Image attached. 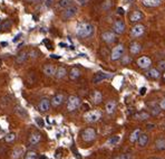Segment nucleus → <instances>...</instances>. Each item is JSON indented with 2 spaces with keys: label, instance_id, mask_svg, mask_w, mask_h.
I'll return each instance as SVG.
<instances>
[{
  "label": "nucleus",
  "instance_id": "obj_23",
  "mask_svg": "<svg viewBox=\"0 0 165 159\" xmlns=\"http://www.w3.org/2000/svg\"><path fill=\"white\" fill-rule=\"evenodd\" d=\"M66 75H67V70L66 68L64 67V66H59V67L57 68V71H56V75H55L56 79H58V80L64 79Z\"/></svg>",
  "mask_w": 165,
  "mask_h": 159
},
{
  "label": "nucleus",
  "instance_id": "obj_8",
  "mask_svg": "<svg viewBox=\"0 0 165 159\" xmlns=\"http://www.w3.org/2000/svg\"><path fill=\"white\" fill-rule=\"evenodd\" d=\"M41 140V133L40 132H32L28 138V145L29 146H36Z\"/></svg>",
  "mask_w": 165,
  "mask_h": 159
},
{
  "label": "nucleus",
  "instance_id": "obj_53",
  "mask_svg": "<svg viewBox=\"0 0 165 159\" xmlns=\"http://www.w3.org/2000/svg\"><path fill=\"white\" fill-rule=\"evenodd\" d=\"M154 128V124H148V129H153Z\"/></svg>",
  "mask_w": 165,
  "mask_h": 159
},
{
  "label": "nucleus",
  "instance_id": "obj_40",
  "mask_svg": "<svg viewBox=\"0 0 165 159\" xmlns=\"http://www.w3.org/2000/svg\"><path fill=\"white\" fill-rule=\"evenodd\" d=\"M114 159H132V155H130V154H123L122 156L116 157V158Z\"/></svg>",
  "mask_w": 165,
  "mask_h": 159
},
{
  "label": "nucleus",
  "instance_id": "obj_16",
  "mask_svg": "<svg viewBox=\"0 0 165 159\" xmlns=\"http://www.w3.org/2000/svg\"><path fill=\"white\" fill-rule=\"evenodd\" d=\"M28 58V53L25 52V51H21V52L18 53V55L16 56L15 58V62L16 64H24Z\"/></svg>",
  "mask_w": 165,
  "mask_h": 159
},
{
  "label": "nucleus",
  "instance_id": "obj_7",
  "mask_svg": "<svg viewBox=\"0 0 165 159\" xmlns=\"http://www.w3.org/2000/svg\"><path fill=\"white\" fill-rule=\"evenodd\" d=\"M145 32V28L143 25H136V26H134L132 28V30H130V36L133 37V38H137V37H141L143 34Z\"/></svg>",
  "mask_w": 165,
  "mask_h": 159
},
{
  "label": "nucleus",
  "instance_id": "obj_46",
  "mask_svg": "<svg viewBox=\"0 0 165 159\" xmlns=\"http://www.w3.org/2000/svg\"><path fill=\"white\" fill-rule=\"evenodd\" d=\"M160 108H161L162 110H165V98L161 101V103H160Z\"/></svg>",
  "mask_w": 165,
  "mask_h": 159
},
{
  "label": "nucleus",
  "instance_id": "obj_60",
  "mask_svg": "<svg viewBox=\"0 0 165 159\" xmlns=\"http://www.w3.org/2000/svg\"><path fill=\"white\" fill-rule=\"evenodd\" d=\"M0 65H1V61H0Z\"/></svg>",
  "mask_w": 165,
  "mask_h": 159
},
{
  "label": "nucleus",
  "instance_id": "obj_6",
  "mask_svg": "<svg viewBox=\"0 0 165 159\" xmlns=\"http://www.w3.org/2000/svg\"><path fill=\"white\" fill-rule=\"evenodd\" d=\"M77 11H78V8H77L76 6L68 7V8H66L63 11V14H62V18H63L64 20L70 19V18H73V17H74L75 15L77 14Z\"/></svg>",
  "mask_w": 165,
  "mask_h": 159
},
{
  "label": "nucleus",
  "instance_id": "obj_20",
  "mask_svg": "<svg viewBox=\"0 0 165 159\" xmlns=\"http://www.w3.org/2000/svg\"><path fill=\"white\" fill-rule=\"evenodd\" d=\"M25 154L24 149L21 147H17L14 149V151H12L11 154V158L12 159H20L21 157H22V155Z\"/></svg>",
  "mask_w": 165,
  "mask_h": 159
},
{
  "label": "nucleus",
  "instance_id": "obj_39",
  "mask_svg": "<svg viewBox=\"0 0 165 159\" xmlns=\"http://www.w3.org/2000/svg\"><path fill=\"white\" fill-rule=\"evenodd\" d=\"M121 61H122L123 64H130V62H132V58H130V56H127V55H123L122 58H121Z\"/></svg>",
  "mask_w": 165,
  "mask_h": 159
},
{
  "label": "nucleus",
  "instance_id": "obj_47",
  "mask_svg": "<svg viewBox=\"0 0 165 159\" xmlns=\"http://www.w3.org/2000/svg\"><path fill=\"white\" fill-rule=\"evenodd\" d=\"M140 93H141V95H144V94L146 93V88H144V86H143V88L140 89Z\"/></svg>",
  "mask_w": 165,
  "mask_h": 159
},
{
  "label": "nucleus",
  "instance_id": "obj_54",
  "mask_svg": "<svg viewBox=\"0 0 165 159\" xmlns=\"http://www.w3.org/2000/svg\"><path fill=\"white\" fill-rule=\"evenodd\" d=\"M52 58H59V56H56V55H51Z\"/></svg>",
  "mask_w": 165,
  "mask_h": 159
},
{
  "label": "nucleus",
  "instance_id": "obj_27",
  "mask_svg": "<svg viewBox=\"0 0 165 159\" xmlns=\"http://www.w3.org/2000/svg\"><path fill=\"white\" fill-rule=\"evenodd\" d=\"M155 148L160 151L165 150V139L164 138H160V139H157L156 141H155Z\"/></svg>",
  "mask_w": 165,
  "mask_h": 159
},
{
  "label": "nucleus",
  "instance_id": "obj_11",
  "mask_svg": "<svg viewBox=\"0 0 165 159\" xmlns=\"http://www.w3.org/2000/svg\"><path fill=\"white\" fill-rule=\"evenodd\" d=\"M64 101H65V95L62 93H58V94L54 95V98L51 99V105L54 108H58L64 103Z\"/></svg>",
  "mask_w": 165,
  "mask_h": 159
},
{
  "label": "nucleus",
  "instance_id": "obj_50",
  "mask_svg": "<svg viewBox=\"0 0 165 159\" xmlns=\"http://www.w3.org/2000/svg\"><path fill=\"white\" fill-rule=\"evenodd\" d=\"M20 37H21V34H18V35H17L16 37H15V38H14V42H15V43H16V42H17V40H18V39H19Z\"/></svg>",
  "mask_w": 165,
  "mask_h": 159
},
{
  "label": "nucleus",
  "instance_id": "obj_55",
  "mask_svg": "<svg viewBox=\"0 0 165 159\" xmlns=\"http://www.w3.org/2000/svg\"><path fill=\"white\" fill-rule=\"evenodd\" d=\"M39 159H46V157H45V156H40Z\"/></svg>",
  "mask_w": 165,
  "mask_h": 159
},
{
  "label": "nucleus",
  "instance_id": "obj_1",
  "mask_svg": "<svg viewBox=\"0 0 165 159\" xmlns=\"http://www.w3.org/2000/svg\"><path fill=\"white\" fill-rule=\"evenodd\" d=\"M94 34V27L88 23H80L76 27V35L79 38H88Z\"/></svg>",
  "mask_w": 165,
  "mask_h": 159
},
{
  "label": "nucleus",
  "instance_id": "obj_5",
  "mask_svg": "<svg viewBox=\"0 0 165 159\" xmlns=\"http://www.w3.org/2000/svg\"><path fill=\"white\" fill-rule=\"evenodd\" d=\"M123 55H124V45L119 44L113 48V51H112V55H110V60L112 61L121 60Z\"/></svg>",
  "mask_w": 165,
  "mask_h": 159
},
{
  "label": "nucleus",
  "instance_id": "obj_31",
  "mask_svg": "<svg viewBox=\"0 0 165 159\" xmlns=\"http://www.w3.org/2000/svg\"><path fill=\"white\" fill-rule=\"evenodd\" d=\"M149 117H151V113H148V112H146V111L138 112V113L135 114V118L138 120H147Z\"/></svg>",
  "mask_w": 165,
  "mask_h": 159
},
{
  "label": "nucleus",
  "instance_id": "obj_34",
  "mask_svg": "<svg viewBox=\"0 0 165 159\" xmlns=\"http://www.w3.org/2000/svg\"><path fill=\"white\" fill-rule=\"evenodd\" d=\"M15 139H16V135H15L14 132H10V133H8V135H6L4 136V141H6V142H8V143L14 142Z\"/></svg>",
  "mask_w": 165,
  "mask_h": 159
},
{
  "label": "nucleus",
  "instance_id": "obj_10",
  "mask_svg": "<svg viewBox=\"0 0 165 159\" xmlns=\"http://www.w3.org/2000/svg\"><path fill=\"white\" fill-rule=\"evenodd\" d=\"M50 105H51V101H49L48 99L44 98L39 101L38 103V110L40 112H47L49 109H50Z\"/></svg>",
  "mask_w": 165,
  "mask_h": 159
},
{
  "label": "nucleus",
  "instance_id": "obj_19",
  "mask_svg": "<svg viewBox=\"0 0 165 159\" xmlns=\"http://www.w3.org/2000/svg\"><path fill=\"white\" fill-rule=\"evenodd\" d=\"M141 49H142V46L141 44H138L137 42H133V43L130 45V54H133V55L138 54V53L141 52Z\"/></svg>",
  "mask_w": 165,
  "mask_h": 159
},
{
  "label": "nucleus",
  "instance_id": "obj_13",
  "mask_svg": "<svg viewBox=\"0 0 165 159\" xmlns=\"http://www.w3.org/2000/svg\"><path fill=\"white\" fill-rule=\"evenodd\" d=\"M102 39L106 42L107 44H112L116 40V35L113 32H105L102 34Z\"/></svg>",
  "mask_w": 165,
  "mask_h": 159
},
{
  "label": "nucleus",
  "instance_id": "obj_38",
  "mask_svg": "<svg viewBox=\"0 0 165 159\" xmlns=\"http://www.w3.org/2000/svg\"><path fill=\"white\" fill-rule=\"evenodd\" d=\"M161 108L160 107H154L153 109H152V112H151V115H153V117H155V115H158L160 114V112H161Z\"/></svg>",
  "mask_w": 165,
  "mask_h": 159
},
{
  "label": "nucleus",
  "instance_id": "obj_45",
  "mask_svg": "<svg viewBox=\"0 0 165 159\" xmlns=\"http://www.w3.org/2000/svg\"><path fill=\"white\" fill-rule=\"evenodd\" d=\"M44 2H45L46 7H50L51 4H52V0H44Z\"/></svg>",
  "mask_w": 165,
  "mask_h": 159
},
{
  "label": "nucleus",
  "instance_id": "obj_52",
  "mask_svg": "<svg viewBox=\"0 0 165 159\" xmlns=\"http://www.w3.org/2000/svg\"><path fill=\"white\" fill-rule=\"evenodd\" d=\"M27 1H29V2H38L40 0H27Z\"/></svg>",
  "mask_w": 165,
  "mask_h": 159
},
{
  "label": "nucleus",
  "instance_id": "obj_51",
  "mask_svg": "<svg viewBox=\"0 0 165 159\" xmlns=\"http://www.w3.org/2000/svg\"><path fill=\"white\" fill-rule=\"evenodd\" d=\"M0 45H1V46H2V47H6V46H7V43H6V42H1V43H0Z\"/></svg>",
  "mask_w": 165,
  "mask_h": 159
},
{
  "label": "nucleus",
  "instance_id": "obj_36",
  "mask_svg": "<svg viewBox=\"0 0 165 159\" xmlns=\"http://www.w3.org/2000/svg\"><path fill=\"white\" fill-rule=\"evenodd\" d=\"M35 121H36V123H37V126H38V127H40V128L45 127V121H44L41 118H39V117H36Z\"/></svg>",
  "mask_w": 165,
  "mask_h": 159
},
{
  "label": "nucleus",
  "instance_id": "obj_15",
  "mask_svg": "<svg viewBox=\"0 0 165 159\" xmlns=\"http://www.w3.org/2000/svg\"><path fill=\"white\" fill-rule=\"evenodd\" d=\"M56 71H57V68H56L54 65H51V64H47V65H45V67H44V73H45L46 76H55Z\"/></svg>",
  "mask_w": 165,
  "mask_h": 159
},
{
  "label": "nucleus",
  "instance_id": "obj_43",
  "mask_svg": "<svg viewBox=\"0 0 165 159\" xmlns=\"http://www.w3.org/2000/svg\"><path fill=\"white\" fill-rule=\"evenodd\" d=\"M29 56H30V57H32V58H35V57H37L38 55H37V52L32 49V51H30V53H29Z\"/></svg>",
  "mask_w": 165,
  "mask_h": 159
},
{
  "label": "nucleus",
  "instance_id": "obj_32",
  "mask_svg": "<svg viewBox=\"0 0 165 159\" xmlns=\"http://www.w3.org/2000/svg\"><path fill=\"white\" fill-rule=\"evenodd\" d=\"M148 76H149V77H152V79H155V80L158 79V77L161 76L160 70H156V68H152V70H149Z\"/></svg>",
  "mask_w": 165,
  "mask_h": 159
},
{
  "label": "nucleus",
  "instance_id": "obj_48",
  "mask_svg": "<svg viewBox=\"0 0 165 159\" xmlns=\"http://www.w3.org/2000/svg\"><path fill=\"white\" fill-rule=\"evenodd\" d=\"M117 12L118 15H124V14H125V11H124V9H123L122 7H119V8L117 9Z\"/></svg>",
  "mask_w": 165,
  "mask_h": 159
},
{
  "label": "nucleus",
  "instance_id": "obj_9",
  "mask_svg": "<svg viewBox=\"0 0 165 159\" xmlns=\"http://www.w3.org/2000/svg\"><path fill=\"white\" fill-rule=\"evenodd\" d=\"M137 65L138 67L141 68H148L151 65H152V61H151V58L149 57H147V56H142V57H140L137 60Z\"/></svg>",
  "mask_w": 165,
  "mask_h": 159
},
{
  "label": "nucleus",
  "instance_id": "obj_56",
  "mask_svg": "<svg viewBox=\"0 0 165 159\" xmlns=\"http://www.w3.org/2000/svg\"><path fill=\"white\" fill-rule=\"evenodd\" d=\"M60 46H62V47H66V44H63V43H62V44H60Z\"/></svg>",
  "mask_w": 165,
  "mask_h": 159
},
{
  "label": "nucleus",
  "instance_id": "obj_26",
  "mask_svg": "<svg viewBox=\"0 0 165 159\" xmlns=\"http://www.w3.org/2000/svg\"><path fill=\"white\" fill-rule=\"evenodd\" d=\"M79 76H80V71H79L78 68L77 67L71 68L70 72H69V77H70V80L76 81L77 79H79Z\"/></svg>",
  "mask_w": 165,
  "mask_h": 159
},
{
  "label": "nucleus",
  "instance_id": "obj_33",
  "mask_svg": "<svg viewBox=\"0 0 165 159\" xmlns=\"http://www.w3.org/2000/svg\"><path fill=\"white\" fill-rule=\"evenodd\" d=\"M25 159H37L38 158V155L37 152L34 150H28L27 152H25Z\"/></svg>",
  "mask_w": 165,
  "mask_h": 159
},
{
  "label": "nucleus",
  "instance_id": "obj_14",
  "mask_svg": "<svg viewBox=\"0 0 165 159\" xmlns=\"http://www.w3.org/2000/svg\"><path fill=\"white\" fill-rule=\"evenodd\" d=\"M108 77H110V75L106 74V73H104V72H97L94 75V77H93V82H94L95 84H97L99 83V82L104 81V80L108 79Z\"/></svg>",
  "mask_w": 165,
  "mask_h": 159
},
{
  "label": "nucleus",
  "instance_id": "obj_25",
  "mask_svg": "<svg viewBox=\"0 0 165 159\" xmlns=\"http://www.w3.org/2000/svg\"><path fill=\"white\" fill-rule=\"evenodd\" d=\"M74 0H59L58 1V6L60 8H64L66 9L68 7H71V6H74Z\"/></svg>",
  "mask_w": 165,
  "mask_h": 159
},
{
  "label": "nucleus",
  "instance_id": "obj_21",
  "mask_svg": "<svg viewBox=\"0 0 165 159\" xmlns=\"http://www.w3.org/2000/svg\"><path fill=\"white\" fill-rule=\"evenodd\" d=\"M105 110L108 114H113L116 110V102L115 101H108L106 103V107H105Z\"/></svg>",
  "mask_w": 165,
  "mask_h": 159
},
{
  "label": "nucleus",
  "instance_id": "obj_41",
  "mask_svg": "<svg viewBox=\"0 0 165 159\" xmlns=\"http://www.w3.org/2000/svg\"><path fill=\"white\" fill-rule=\"evenodd\" d=\"M158 70L165 72V61H161V62L158 63Z\"/></svg>",
  "mask_w": 165,
  "mask_h": 159
},
{
  "label": "nucleus",
  "instance_id": "obj_2",
  "mask_svg": "<svg viewBox=\"0 0 165 159\" xmlns=\"http://www.w3.org/2000/svg\"><path fill=\"white\" fill-rule=\"evenodd\" d=\"M82 104V101L79 99L78 96L76 95H70L67 100V110L69 112L76 111Z\"/></svg>",
  "mask_w": 165,
  "mask_h": 159
},
{
  "label": "nucleus",
  "instance_id": "obj_58",
  "mask_svg": "<svg viewBox=\"0 0 165 159\" xmlns=\"http://www.w3.org/2000/svg\"><path fill=\"white\" fill-rule=\"evenodd\" d=\"M127 2H133V0H127Z\"/></svg>",
  "mask_w": 165,
  "mask_h": 159
},
{
  "label": "nucleus",
  "instance_id": "obj_30",
  "mask_svg": "<svg viewBox=\"0 0 165 159\" xmlns=\"http://www.w3.org/2000/svg\"><path fill=\"white\" fill-rule=\"evenodd\" d=\"M119 140H121V137L119 136H113L112 138L107 140L106 145L107 146H116L118 142H119Z\"/></svg>",
  "mask_w": 165,
  "mask_h": 159
},
{
  "label": "nucleus",
  "instance_id": "obj_24",
  "mask_svg": "<svg viewBox=\"0 0 165 159\" xmlns=\"http://www.w3.org/2000/svg\"><path fill=\"white\" fill-rule=\"evenodd\" d=\"M92 99H93V102L95 104H99L103 101V94L99 91H94L93 95H92Z\"/></svg>",
  "mask_w": 165,
  "mask_h": 159
},
{
  "label": "nucleus",
  "instance_id": "obj_28",
  "mask_svg": "<svg viewBox=\"0 0 165 159\" xmlns=\"http://www.w3.org/2000/svg\"><path fill=\"white\" fill-rule=\"evenodd\" d=\"M141 130L140 129H136V130H134L133 131V133L130 136V141L132 143H134V142H136L138 140V138H140V136H141Z\"/></svg>",
  "mask_w": 165,
  "mask_h": 159
},
{
  "label": "nucleus",
  "instance_id": "obj_37",
  "mask_svg": "<svg viewBox=\"0 0 165 159\" xmlns=\"http://www.w3.org/2000/svg\"><path fill=\"white\" fill-rule=\"evenodd\" d=\"M110 7H112V2H110V0H106V1H104V4L102 5L103 10H108Z\"/></svg>",
  "mask_w": 165,
  "mask_h": 159
},
{
  "label": "nucleus",
  "instance_id": "obj_12",
  "mask_svg": "<svg viewBox=\"0 0 165 159\" xmlns=\"http://www.w3.org/2000/svg\"><path fill=\"white\" fill-rule=\"evenodd\" d=\"M125 28L126 26L124 24V21H122V20H117L113 25V30H114L115 34H118V35H121V34L125 32Z\"/></svg>",
  "mask_w": 165,
  "mask_h": 159
},
{
  "label": "nucleus",
  "instance_id": "obj_3",
  "mask_svg": "<svg viewBox=\"0 0 165 159\" xmlns=\"http://www.w3.org/2000/svg\"><path fill=\"white\" fill-rule=\"evenodd\" d=\"M80 136H82V139L85 142H92V141H94L96 139V131L93 128H86L82 131Z\"/></svg>",
  "mask_w": 165,
  "mask_h": 159
},
{
  "label": "nucleus",
  "instance_id": "obj_44",
  "mask_svg": "<svg viewBox=\"0 0 165 159\" xmlns=\"http://www.w3.org/2000/svg\"><path fill=\"white\" fill-rule=\"evenodd\" d=\"M60 156H62V149H58V150L56 151V159H60Z\"/></svg>",
  "mask_w": 165,
  "mask_h": 159
},
{
  "label": "nucleus",
  "instance_id": "obj_42",
  "mask_svg": "<svg viewBox=\"0 0 165 159\" xmlns=\"http://www.w3.org/2000/svg\"><path fill=\"white\" fill-rule=\"evenodd\" d=\"M44 44L46 45V47H47L48 49H51V43H50V40L44 39Z\"/></svg>",
  "mask_w": 165,
  "mask_h": 159
},
{
  "label": "nucleus",
  "instance_id": "obj_17",
  "mask_svg": "<svg viewBox=\"0 0 165 159\" xmlns=\"http://www.w3.org/2000/svg\"><path fill=\"white\" fill-rule=\"evenodd\" d=\"M138 142V146L141 148H144L147 146V143H148V136H147V133H141V136H140V138H138L137 140Z\"/></svg>",
  "mask_w": 165,
  "mask_h": 159
},
{
  "label": "nucleus",
  "instance_id": "obj_18",
  "mask_svg": "<svg viewBox=\"0 0 165 159\" xmlns=\"http://www.w3.org/2000/svg\"><path fill=\"white\" fill-rule=\"evenodd\" d=\"M130 19L132 23H137V21L143 19V14L141 11H138V10H135L130 15Z\"/></svg>",
  "mask_w": 165,
  "mask_h": 159
},
{
  "label": "nucleus",
  "instance_id": "obj_49",
  "mask_svg": "<svg viewBox=\"0 0 165 159\" xmlns=\"http://www.w3.org/2000/svg\"><path fill=\"white\" fill-rule=\"evenodd\" d=\"M78 2L80 5H86L88 2V0H78Z\"/></svg>",
  "mask_w": 165,
  "mask_h": 159
},
{
  "label": "nucleus",
  "instance_id": "obj_57",
  "mask_svg": "<svg viewBox=\"0 0 165 159\" xmlns=\"http://www.w3.org/2000/svg\"><path fill=\"white\" fill-rule=\"evenodd\" d=\"M151 159H163V158H160V157H155V158H151Z\"/></svg>",
  "mask_w": 165,
  "mask_h": 159
},
{
  "label": "nucleus",
  "instance_id": "obj_4",
  "mask_svg": "<svg viewBox=\"0 0 165 159\" xmlns=\"http://www.w3.org/2000/svg\"><path fill=\"white\" fill-rule=\"evenodd\" d=\"M100 117H102V114H100V112L97 111V110H92V111H87L85 114H84V119H85V121L86 122H88V123H94V122H97L99 119H100Z\"/></svg>",
  "mask_w": 165,
  "mask_h": 159
},
{
  "label": "nucleus",
  "instance_id": "obj_35",
  "mask_svg": "<svg viewBox=\"0 0 165 159\" xmlns=\"http://www.w3.org/2000/svg\"><path fill=\"white\" fill-rule=\"evenodd\" d=\"M11 25H12L11 20L6 19V20H4V21L1 23V28H2V29H8V28L11 27Z\"/></svg>",
  "mask_w": 165,
  "mask_h": 159
},
{
  "label": "nucleus",
  "instance_id": "obj_29",
  "mask_svg": "<svg viewBox=\"0 0 165 159\" xmlns=\"http://www.w3.org/2000/svg\"><path fill=\"white\" fill-rule=\"evenodd\" d=\"M143 4L146 7H157L161 4V0H143Z\"/></svg>",
  "mask_w": 165,
  "mask_h": 159
},
{
  "label": "nucleus",
  "instance_id": "obj_22",
  "mask_svg": "<svg viewBox=\"0 0 165 159\" xmlns=\"http://www.w3.org/2000/svg\"><path fill=\"white\" fill-rule=\"evenodd\" d=\"M15 113H16L18 117L20 118H27L28 117V113L26 111V109H24L22 107H20V105H16L15 107Z\"/></svg>",
  "mask_w": 165,
  "mask_h": 159
},
{
  "label": "nucleus",
  "instance_id": "obj_59",
  "mask_svg": "<svg viewBox=\"0 0 165 159\" xmlns=\"http://www.w3.org/2000/svg\"><path fill=\"white\" fill-rule=\"evenodd\" d=\"M163 79L165 80V73H164V74H163Z\"/></svg>",
  "mask_w": 165,
  "mask_h": 159
}]
</instances>
